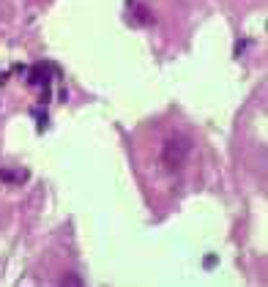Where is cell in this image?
Returning a JSON list of instances; mask_svg holds the SVG:
<instances>
[{
	"label": "cell",
	"instance_id": "obj_1",
	"mask_svg": "<svg viewBox=\"0 0 268 287\" xmlns=\"http://www.w3.org/2000/svg\"><path fill=\"white\" fill-rule=\"evenodd\" d=\"M189 153H192V139L186 134H172L164 139V148H162V164L167 172H178L181 167L189 162Z\"/></svg>",
	"mask_w": 268,
	"mask_h": 287
},
{
	"label": "cell",
	"instance_id": "obj_2",
	"mask_svg": "<svg viewBox=\"0 0 268 287\" xmlns=\"http://www.w3.org/2000/svg\"><path fill=\"white\" fill-rule=\"evenodd\" d=\"M60 284H79V279L77 276H66V279H60Z\"/></svg>",
	"mask_w": 268,
	"mask_h": 287
}]
</instances>
